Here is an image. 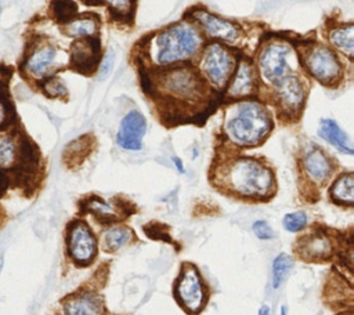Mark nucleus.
<instances>
[{
  "label": "nucleus",
  "mask_w": 354,
  "mask_h": 315,
  "mask_svg": "<svg viewBox=\"0 0 354 315\" xmlns=\"http://www.w3.org/2000/svg\"><path fill=\"white\" fill-rule=\"evenodd\" d=\"M174 160V163H176V166H178V169H180V171H183L184 169H183V166H181V162H180V159H177V158H174L173 159Z\"/></svg>",
  "instance_id": "72a5a7b5"
},
{
  "label": "nucleus",
  "mask_w": 354,
  "mask_h": 315,
  "mask_svg": "<svg viewBox=\"0 0 354 315\" xmlns=\"http://www.w3.org/2000/svg\"><path fill=\"white\" fill-rule=\"evenodd\" d=\"M3 269V256H0V272Z\"/></svg>",
  "instance_id": "f704fd0d"
},
{
  "label": "nucleus",
  "mask_w": 354,
  "mask_h": 315,
  "mask_svg": "<svg viewBox=\"0 0 354 315\" xmlns=\"http://www.w3.org/2000/svg\"><path fill=\"white\" fill-rule=\"evenodd\" d=\"M236 65L238 66L235 69V73H232L231 83L228 87V95L231 98H241L252 94L256 84L252 64L246 59H241Z\"/></svg>",
  "instance_id": "4468645a"
},
{
  "label": "nucleus",
  "mask_w": 354,
  "mask_h": 315,
  "mask_svg": "<svg viewBox=\"0 0 354 315\" xmlns=\"http://www.w3.org/2000/svg\"><path fill=\"white\" fill-rule=\"evenodd\" d=\"M97 58V47L93 41H76L72 47V61L76 66H91Z\"/></svg>",
  "instance_id": "4be33fe9"
},
{
  "label": "nucleus",
  "mask_w": 354,
  "mask_h": 315,
  "mask_svg": "<svg viewBox=\"0 0 354 315\" xmlns=\"http://www.w3.org/2000/svg\"><path fill=\"white\" fill-rule=\"evenodd\" d=\"M259 315H270V308H268L267 305H263V307L260 308Z\"/></svg>",
  "instance_id": "473e14b6"
},
{
  "label": "nucleus",
  "mask_w": 354,
  "mask_h": 315,
  "mask_svg": "<svg viewBox=\"0 0 354 315\" xmlns=\"http://www.w3.org/2000/svg\"><path fill=\"white\" fill-rule=\"evenodd\" d=\"M189 17L209 37L232 43L236 41L241 36V30L235 23L223 19L203 8L194 10Z\"/></svg>",
  "instance_id": "1a4fd4ad"
},
{
  "label": "nucleus",
  "mask_w": 354,
  "mask_h": 315,
  "mask_svg": "<svg viewBox=\"0 0 354 315\" xmlns=\"http://www.w3.org/2000/svg\"><path fill=\"white\" fill-rule=\"evenodd\" d=\"M159 90L166 93L169 98L194 102L201 97L203 90V79L191 66H169L158 77Z\"/></svg>",
  "instance_id": "20e7f679"
},
{
  "label": "nucleus",
  "mask_w": 354,
  "mask_h": 315,
  "mask_svg": "<svg viewBox=\"0 0 354 315\" xmlns=\"http://www.w3.org/2000/svg\"><path fill=\"white\" fill-rule=\"evenodd\" d=\"M303 163L307 175L317 184H324L332 174V164L328 156L317 146L306 152Z\"/></svg>",
  "instance_id": "dca6fc26"
},
{
  "label": "nucleus",
  "mask_w": 354,
  "mask_h": 315,
  "mask_svg": "<svg viewBox=\"0 0 354 315\" xmlns=\"http://www.w3.org/2000/svg\"><path fill=\"white\" fill-rule=\"evenodd\" d=\"M293 57V50L286 41H270L267 43L259 57L257 69L264 82L274 84L283 76L293 73L290 58Z\"/></svg>",
  "instance_id": "0eeeda50"
},
{
  "label": "nucleus",
  "mask_w": 354,
  "mask_h": 315,
  "mask_svg": "<svg viewBox=\"0 0 354 315\" xmlns=\"http://www.w3.org/2000/svg\"><path fill=\"white\" fill-rule=\"evenodd\" d=\"M98 23L93 17H83L76 19H69L65 25V33L72 37H91L97 33Z\"/></svg>",
  "instance_id": "412c9836"
},
{
  "label": "nucleus",
  "mask_w": 354,
  "mask_h": 315,
  "mask_svg": "<svg viewBox=\"0 0 354 315\" xmlns=\"http://www.w3.org/2000/svg\"><path fill=\"white\" fill-rule=\"evenodd\" d=\"M88 4H104L106 6L113 14L119 17H129L133 11L134 0H84Z\"/></svg>",
  "instance_id": "393cba45"
},
{
  "label": "nucleus",
  "mask_w": 354,
  "mask_h": 315,
  "mask_svg": "<svg viewBox=\"0 0 354 315\" xmlns=\"http://www.w3.org/2000/svg\"><path fill=\"white\" fill-rule=\"evenodd\" d=\"M68 249L71 257L79 264L90 262L97 251V242L86 224H75L68 236Z\"/></svg>",
  "instance_id": "9b49d317"
},
{
  "label": "nucleus",
  "mask_w": 354,
  "mask_h": 315,
  "mask_svg": "<svg viewBox=\"0 0 354 315\" xmlns=\"http://www.w3.org/2000/svg\"><path fill=\"white\" fill-rule=\"evenodd\" d=\"M147 130L145 117L138 111L129 112L122 123L118 133V144L129 151H138L141 148V140Z\"/></svg>",
  "instance_id": "f8f14e48"
},
{
  "label": "nucleus",
  "mask_w": 354,
  "mask_h": 315,
  "mask_svg": "<svg viewBox=\"0 0 354 315\" xmlns=\"http://www.w3.org/2000/svg\"><path fill=\"white\" fill-rule=\"evenodd\" d=\"M330 196L335 202L351 206L354 202V178L351 173L340 175L330 188Z\"/></svg>",
  "instance_id": "aec40b11"
},
{
  "label": "nucleus",
  "mask_w": 354,
  "mask_h": 315,
  "mask_svg": "<svg viewBox=\"0 0 354 315\" xmlns=\"http://www.w3.org/2000/svg\"><path fill=\"white\" fill-rule=\"evenodd\" d=\"M297 254L306 261H321L326 260L332 254V243L322 233H313L303 236L297 242Z\"/></svg>",
  "instance_id": "ddd939ff"
},
{
  "label": "nucleus",
  "mask_w": 354,
  "mask_h": 315,
  "mask_svg": "<svg viewBox=\"0 0 354 315\" xmlns=\"http://www.w3.org/2000/svg\"><path fill=\"white\" fill-rule=\"evenodd\" d=\"M18 159L15 141L7 135L0 137V169H10Z\"/></svg>",
  "instance_id": "5701e85b"
},
{
  "label": "nucleus",
  "mask_w": 354,
  "mask_h": 315,
  "mask_svg": "<svg viewBox=\"0 0 354 315\" xmlns=\"http://www.w3.org/2000/svg\"><path fill=\"white\" fill-rule=\"evenodd\" d=\"M112 62H113V55H106L104 59H102V64L100 65V75L101 77H106V75L111 72L112 69Z\"/></svg>",
  "instance_id": "7c9ffc66"
},
{
  "label": "nucleus",
  "mask_w": 354,
  "mask_h": 315,
  "mask_svg": "<svg viewBox=\"0 0 354 315\" xmlns=\"http://www.w3.org/2000/svg\"><path fill=\"white\" fill-rule=\"evenodd\" d=\"M53 11L58 21H69L76 12V4L72 0H55L53 3Z\"/></svg>",
  "instance_id": "bb28decb"
},
{
  "label": "nucleus",
  "mask_w": 354,
  "mask_h": 315,
  "mask_svg": "<svg viewBox=\"0 0 354 315\" xmlns=\"http://www.w3.org/2000/svg\"><path fill=\"white\" fill-rule=\"evenodd\" d=\"M55 58H57V50L54 46L51 44L40 46L29 55L26 61V69L33 77L43 79L53 69L55 64Z\"/></svg>",
  "instance_id": "2eb2a0df"
},
{
  "label": "nucleus",
  "mask_w": 354,
  "mask_h": 315,
  "mask_svg": "<svg viewBox=\"0 0 354 315\" xmlns=\"http://www.w3.org/2000/svg\"><path fill=\"white\" fill-rule=\"evenodd\" d=\"M8 105H7V101L6 98L0 94V126H3L4 123H7L8 120Z\"/></svg>",
  "instance_id": "2f4dec72"
},
{
  "label": "nucleus",
  "mask_w": 354,
  "mask_h": 315,
  "mask_svg": "<svg viewBox=\"0 0 354 315\" xmlns=\"http://www.w3.org/2000/svg\"><path fill=\"white\" fill-rule=\"evenodd\" d=\"M253 231L259 239H271L274 235L271 227L266 221H261V220H259L253 224Z\"/></svg>",
  "instance_id": "c756f323"
},
{
  "label": "nucleus",
  "mask_w": 354,
  "mask_h": 315,
  "mask_svg": "<svg viewBox=\"0 0 354 315\" xmlns=\"http://www.w3.org/2000/svg\"><path fill=\"white\" fill-rule=\"evenodd\" d=\"M43 87L48 97H64L66 94V87L58 77L48 79Z\"/></svg>",
  "instance_id": "c85d7f7f"
},
{
  "label": "nucleus",
  "mask_w": 354,
  "mask_h": 315,
  "mask_svg": "<svg viewBox=\"0 0 354 315\" xmlns=\"http://www.w3.org/2000/svg\"><path fill=\"white\" fill-rule=\"evenodd\" d=\"M293 265L292 258L288 254H279L272 264V286L277 289L282 285Z\"/></svg>",
  "instance_id": "b1692460"
},
{
  "label": "nucleus",
  "mask_w": 354,
  "mask_h": 315,
  "mask_svg": "<svg viewBox=\"0 0 354 315\" xmlns=\"http://www.w3.org/2000/svg\"><path fill=\"white\" fill-rule=\"evenodd\" d=\"M329 43L343 52L347 58H353L354 52V26L351 22L335 26L328 33Z\"/></svg>",
  "instance_id": "6ab92c4d"
},
{
  "label": "nucleus",
  "mask_w": 354,
  "mask_h": 315,
  "mask_svg": "<svg viewBox=\"0 0 354 315\" xmlns=\"http://www.w3.org/2000/svg\"><path fill=\"white\" fill-rule=\"evenodd\" d=\"M270 130L271 119L268 112L256 101L241 102L225 124V133L230 140L243 146L260 144Z\"/></svg>",
  "instance_id": "7ed1b4c3"
},
{
  "label": "nucleus",
  "mask_w": 354,
  "mask_h": 315,
  "mask_svg": "<svg viewBox=\"0 0 354 315\" xmlns=\"http://www.w3.org/2000/svg\"><path fill=\"white\" fill-rule=\"evenodd\" d=\"M202 44L198 28L191 22L173 23L156 33L149 44V57L158 66L169 68L192 58Z\"/></svg>",
  "instance_id": "f257e3e1"
},
{
  "label": "nucleus",
  "mask_w": 354,
  "mask_h": 315,
  "mask_svg": "<svg viewBox=\"0 0 354 315\" xmlns=\"http://www.w3.org/2000/svg\"><path fill=\"white\" fill-rule=\"evenodd\" d=\"M234 54L220 43L206 46L199 59V73L216 90H224L235 70Z\"/></svg>",
  "instance_id": "39448f33"
},
{
  "label": "nucleus",
  "mask_w": 354,
  "mask_h": 315,
  "mask_svg": "<svg viewBox=\"0 0 354 315\" xmlns=\"http://www.w3.org/2000/svg\"><path fill=\"white\" fill-rule=\"evenodd\" d=\"M306 224H307V216L303 211L289 213L283 217V227L290 232H296L301 229Z\"/></svg>",
  "instance_id": "cd10ccee"
},
{
  "label": "nucleus",
  "mask_w": 354,
  "mask_h": 315,
  "mask_svg": "<svg viewBox=\"0 0 354 315\" xmlns=\"http://www.w3.org/2000/svg\"><path fill=\"white\" fill-rule=\"evenodd\" d=\"M281 315H285V308H282V311H281Z\"/></svg>",
  "instance_id": "c9c22d12"
},
{
  "label": "nucleus",
  "mask_w": 354,
  "mask_h": 315,
  "mask_svg": "<svg viewBox=\"0 0 354 315\" xmlns=\"http://www.w3.org/2000/svg\"><path fill=\"white\" fill-rule=\"evenodd\" d=\"M319 135L325 141H328L329 144L336 146L339 151H342L347 155H353V146H351V142H350L347 134L337 126V123L335 120L322 119L321 126H319Z\"/></svg>",
  "instance_id": "a211bd4d"
},
{
  "label": "nucleus",
  "mask_w": 354,
  "mask_h": 315,
  "mask_svg": "<svg viewBox=\"0 0 354 315\" xmlns=\"http://www.w3.org/2000/svg\"><path fill=\"white\" fill-rule=\"evenodd\" d=\"M221 178L232 192L243 196H266L275 185L271 170L252 158L232 160Z\"/></svg>",
  "instance_id": "f03ea898"
},
{
  "label": "nucleus",
  "mask_w": 354,
  "mask_h": 315,
  "mask_svg": "<svg viewBox=\"0 0 354 315\" xmlns=\"http://www.w3.org/2000/svg\"><path fill=\"white\" fill-rule=\"evenodd\" d=\"M176 294L178 297L180 303L183 304V307L188 312L196 314L201 311V308L203 305L205 294H203L201 276H199L198 271L195 269V267H192V265L184 267L181 276L178 279V283H177Z\"/></svg>",
  "instance_id": "6e6552de"
},
{
  "label": "nucleus",
  "mask_w": 354,
  "mask_h": 315,
  "mask_svg": "<svg viewBox=\"0 0 354 315\" xmlns=\"http://www.w3.org/2000/svg\"><path fill=\"white\" fill-rule=\"evenodd\" d=\"M131 238V233L129 229L118 227V228H111L106 235H105V242L106 247L109 250H118L122 246H124Z\"/></svg>",
  "instance_id": "a878e982"
},
{
  "label": "nucleus",
  "mask_w": 354,
  "mask_h": 315,
  "mask_svg": "<svg viewBox=\"0 0 354 315\" xmlns=\"http://www.w3.org/2000/svg\"><path fill=\"white\" fill-rule=\"evenodd\" d=\"M64 311L65 315H100L101 300L90 293L73 296L65 301Z\"/></svg>",
  "instance_id": "f3484780"
},
{
  "label": "nucleus",
  "mask_w": 354,
  "mask_h": 315,
  "mask_svg": "<svg viewBox=\"0 0 354 315\" xmlns=\"http://www.w3.org/2000/svg\"><path fill=\"white\" fill-rule=\"evenodd\" d=\"M301 62L308 73L325 86L336 84L343 76V68L337 55L326 46L315 43L303 51Z\"/></svg>",
  "instance_id": "423d86ee"
},
{
  "label": "nucleus",
  "mask_w": 354,
  "mask_h": 315,
  "mask_svg": "<svg viewBox=\"0 0 354 315\" xmlns=\"http://www.w3.org/2000/svg\"><path fill=\"white\" fill-rule=\"evenodd\" d=\"M277 104L288 113H295L300 111L306 90L297 75L289 73L272 84Z\"/></svg>",
  "instance_id": "9d476101"
}]
</instances>
